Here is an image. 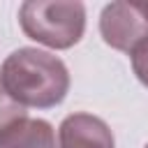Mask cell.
Listing matches in <instances>:
<instances>
[{"label": "cell", "mask_w": 148, "mask_h": 148, "mask_svg": "<svg viewBox=\"0 0 148 148\" xmlns=\"http://www.w3.org/2000/svg\"><path fill=\"white\" fill-rule=\"evenodd\" d=\"M143 148H148V143H146V146H143Z\"/></svg>", "instance_id": "ba28073f"}, {"label": "cell", "mask_w": 148, "mask_h": 148, "mask_svg": "<svg viewBox=\"0 0 148 148\" xmlns=\"http://www.w3.org/2000/svg\"><path fill=\"white\" fill-rule=\"evenodd\" d=\"M130 60H132L134 76L148 88V37H143V39L130 51Z\"/></svg>", "instance_id": "52a82bcc"}, {"label": "cell", "mask_w": 148, "mask_h": 148, "mask_svg": "<svg viewBox=\"0 0 148 148\" xmlns=\"http://www.w3.org/2000/svg\"><path fill=\"white\" fill-rule=\"evenodd\" d=\"M58 148H116L111 127L92 113H69L58 127Z\"/></svg>", "instance_id": "277c9868"}, {"label": "cell", "mask_w": 148, "mask_h": 148, "mask_svg": "<svg viewBox=\"0 0 148 148\" xmlns=\"http://www.w3.org/2000/svg\"><path fill=\"white\" fill-rule=\"evenodd\" d=\"M0 83L21 106L53 109L69 92V72L58 56L35 46H21L5 58Z\"/></svg>", "instance_id": "6da1fadb"}, {"label": "cell", "mask_w": 148, "mask_h": 148, "mask_svg": "<svg viewBox=\"0 0 148 148\" xmlns=\"http://www.w3.org/2000/svg\"><path fill=\"white\" fill-rule=\"evenodd\" d=\"M0 148H58L56 130L44 118H21L0 134Z\"/></svg>", "instance_id": "5b68a950"}, {"label": "cell", "mask_w": 148, "mask_h": 148, "mask_svg": "<svg viewBox=\"0 0 148 148\" xmlns=\"http://www.w3.org/2000/svg\"><path fill=\"white\" fill-rule=\"evenodd\" d=\"M99 35L104 44L130 53L143 37H148V16L139 0L109 2L99 14Z\"/></svg>", "instance_id": "3957f363"}, {"label": "cell", "mask_w": 148, "mask_h": 148, "mask_svg": "<svg viewBox=\"0 0 148 148\" xmlns=\"http://www.w3.org/2000/svg\"><path fill=\"white\" fill-rule=\"evenodd\" d=\"M21 118H25V106L14 102L7 95V90L2 88V83H0V134L7 127H12L16 120H21Z\"/></svg>", "instance_id": "8992f818"}, {"label": "cell", "mask_w": 148, "mask_h": 148, "mask_svg": "<svg viewBox=\"0 0 148 148\" xmlns=\"http://www.w3.org/2000/svg\"><path fill=\"white\" fill-rule=\"evenodd\" d=\"M25 37L56 51L72 49L86 32V5L65 0H25L18 7Z\"/></svg>", "instance_id": "7a4b0ae2"}]
</instances>
